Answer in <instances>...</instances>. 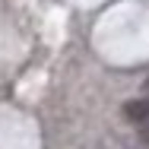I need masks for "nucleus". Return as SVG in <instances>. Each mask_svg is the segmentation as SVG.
Returning a JSON list of instances; mask_svg holds the SVG:
<instances>
[{
	"label": "nucleus",
	"instance_id": "nucleus-1",
	"mask_svg": "<svg viewBox=\"0 0 149 149\" xmlns=\"http://www.w3.org/2000/svg\"><path fill=\"white\" fill-rule=\"evenodd\" d=\"M124 118L130 120L136 130H140V136L149 143V98H136V102H127L124 105Z\"/></svg>",
	"mask_w": 149,
	"mask_h": 149
}]
</instances>
